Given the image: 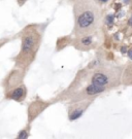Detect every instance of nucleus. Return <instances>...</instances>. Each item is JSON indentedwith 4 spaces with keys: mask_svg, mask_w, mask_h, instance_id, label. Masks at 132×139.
<instances>
[{
    "mask_svg": "<svg viewBox=\"0 0 132 139\" xmlns=\"http://www.w3.org/2000/svg\"><path fill=\"white\" fill-rule=\"evenodd\" d=\"M27 87L25 86V84H22L20 86H18L17 88L12 89L10 91H8L4 94V98L6 100H10V101L15 102H23L27 97Z\"/></svg>",
    "mask_w": 132,
    "mask_h": 139,
    "instance_id": "obj_8",
    "label": "nucleus"
},
{
    "mask_svg": "<svg viewBox=\"0 0 132 139\" xmlns=\"http://www.w3.org/2000/svg\"><path fill=\"white\" fill-rule=\"evenodd\" d=\"M121 82L126 86H132V62H129L123 68Z\"/></svg>",
    "mask_w": 132,
    "mask_h": 139,
    "instance_id": "obj_10",
    "label": "nucleus"
},
{
    "mask_svg": "<svg viewBox=\"0 0 132 139\" xmlns=\"http://www.w3.org/2000/svg\"><path fill=\"white\" fill-rule=\"evenodd\" d=\"M130 1H131V5H132V0H130Z\"/></svg>",
    "mask_w": 132,
    "mask_h": 139,
    "instance_id": "obj_17",
    "label": "nucleus"
},
{
    "mask_svg": "<svg viewBox=\"0 0 132 139\" xmlns=\"http://www.w3.org/2000/svg\"><path fill=\"white\" fill-rule=\"evenodd\" d=\"M107 91L106 88L104 87H100V86H97L95 84H88L87 86H85L82 90L80 91H75V93L70 95V101L72 103L74 102H78V101H82V100H86V99H91L97 95L101 94Z\"/></svg>",
    "mask_w": 132,
    "mask_h": 139,
    "instance_id": "obj_4",
    "label": "nucleus"
},
{
    "mask_svg": "<svg viewBox=\"0 0 132 139\" xmlns=\"http://www.w3.org/2000/svg\"><path fill=\"white\" fill-rule=\"evenodd\" d=\"M25 74H26V71L23 70V69H20L17 67L11 69L2 80L3 93H6L8 91L17 88L18 86L24 84Z\"/></svg>",
    "mask_w": 132,
    "mask_h": 139,
    "instance_id": "obj_5",
    "label": "nucleus"
},
{
    "mask_svg": "<svg viewBox=\"0 0 132 139\" xmlns=\"http://www.w3.org/2000/svg\"><path fill=\"white\" fill-rule=\"evenodd\" d=\"M91 99H86V100H82V101L78 102H74V105L70 106L69 109V120L70 121H74L80 119L83 115V113L87 110V108L89 107V105L91 104Z\"/></svg>",
    "mask_w": 132,
    "mask_h": 139,
    "instance_id": "obj_7",
    "label": "nucleus"
},
{
    "mask_svg": "<svg viewBox=\"0 0 132 139\" xmlns=\"http://www.w3.org/2000/svg\"><path fill=\"white\" fill-rule=\"evenodd\" d=\"M21 46L15 58V67L23 69L27 72L32 63L36 59L39 47L42 41V32L37 25L30 24L22 29L20 32Z\"/></svg>",
    "mask_w": 132,
    "mask_h": 139,
    "instance_id": "obj_2",
    "label": "nucleus"
},
{
    "mask_svg": "<svg viewBox=\"0 0 132 139\" xmlns=\"http://www.w3.org/2000/svg\"><path fill=\"white\" fill-rule=\"evenodd\" d=\"M129 25H130V26H132V14H131L130 18H129Z\"/></svg>",
    "mask_w": 132,
    "mask_h": 139,
    "instance_id": "obj_16",
    "label": "nucleus"
},
{
    "mask_svg": "<svg viewBox=\"0 0 132 139\" xmlns=\"http://www.w3.org/2000/svg\"><path fill=\"white\" fill-rule=\"evenodd\" d=\"M51 105H52V102H50V101H46V100H42L39 98L33 100L28 105V109H27L28 124H31L34 120H36L38 116Z\"/></svg>",
    "mask_w": 132,
    "mask_h": 139,
    "instance_id": "obj_6",
    "label": "nucleus"
},
{
    "mask_svg": "<svg viewBox=\"0 0 132 139\" xmlns=\"http://www.w3.org/2000/svg\"><path fill=\"white\" fill-rule=\"evenodd\" d=\"M73 21L74 37L95 33L102 22L100 3L96 0H74Z\"/></svg>",
    "mask_w": 132,
    "mask_h": 139,
    "instance_id": "obj_1",
    "label": "nucleus"
},
{
    "mask_svg": "<svg viewBox=\"0 0 132 139\" xmlns=\"http://www.w3.org/2000/svg\"><path fill=\"white\" fill-rule=\"evenodd\" d=\"M96 1H98L99 3H106L109 1V0H96Z\"/></svg>",
    "mask_w": 132,
    "mask_h": 139,
    "instance_id": "obj_14",
    "label": "nucleus"
},
{
    "mask_svg": "<svg viewBox=\"0 0 132 139\" xmlns=\"http://www.w3.org/2000/svg\"><path fill=\"white\" fill-rule=\"evenodd\" d=\"M128 56H129L130 59H132V50H130V51L128 52Z\"/></svg>",
    "mask_w": 132,
    "mask_h": 139,
    "instance_id": "obj_15",
    "label": "nucleus"
},
{
    "mask_svg": "<svg viewBox=\"0 0 132 139\" xmlns=\"http://www.w3.org/2000/svg\"><path fill=\"white\" fill-rule=\"evenodd\" d=\"M90 75V82L107 90L118 87L121 82L123 67L109 64L97 65Z\"/></svg>",
    "mask_w": 132,
    "mask_h": 139,
    "instance_id": "obj_3",
    "label": "nucleus"
},
{
    "mask_svg": "<svg viewBox=\"0 0 132 139\" xmlns=\"http://www.w3.org/2000/svg\"><path fill=\"white\" fill-rule=\"evenodd\" d=\"M72 42H73V46L78 51H89L90 49H93L95 46L94 36L92 34L74 37Z\"/></svg>",
    "mask_w": 132,
    "mask_h": 139,
    "instance_id": "obj_9",
    "label": "nucleus"
},
{
    "mask_svg": "<svg viewBox=\"0 0 132 139\" xmlns=\"http://www.w3.org/2000/svg\"><path fill=\"white\" fill-rule=\"evenodd\" d=\"M30 136V124H28L25 128L20 130L19 133L17 134L18 139H27Z\"/></svg>",
    "mask_w": 132,
    "mask_h": 139,
    "instance_id": "obj_11",
    "label": "nucleus"
},
{
    "mask_svg": "<svg viewBox=\"0 0 132 139\" xmlns=\"http://www.w3.org/2000/svg\"><path fill=\"white\" fill-rule=\"evenodd\" d=\"M27 1H29V0H17V3L19 6H23V5H25V3Z\"/></svg>",
    "mask_w": 132,
    "mask_h": 139,
    "instance_id": "obj_13",
    "label": "nucleus"
},
{
    "mask_svg": "<svg viewBox=\"0 0 132 139\" xmlns=\"http://www.w3.org/2000/svg\"><path fill=\"white\" fill-rule=\"evenodd\" d=\"M65 41H72V40L70 39V37H63V38H59V39L57 40V44H56V49H57V51L62 50L63 47H65V46H67V45H68L67 43H64Z\"/></svg>",
    "mask_w": 132,
    "mask_h": 139,
    "instance_id": "obj_12",
    "label": "nucleus"
}]
</instances>
